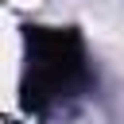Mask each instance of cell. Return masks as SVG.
<instances>
[{
    "label": "cell",
    "mask_w": 124,
    "mask_h": 124,
    "mask_svg": "<svg viewBox=\"0 0 124 124\" xmlns=\"http://www.w3.org/2000/svg\"><path fill=\"white\" fill-rule=\"evenodd\" d=\"M89 81L85 46L74 27H27V74L23 108L46 112L54 101L78 93Z\"/></svg>",
    "instance_id": "cell-1"
}]
</instances>
